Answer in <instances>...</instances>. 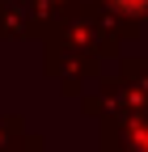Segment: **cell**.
<instances>
[{"label":"cell","mask_w":148,"mask_h":152,"mask_svg":"<svg viewBox=\"0 0 148 152\" xmlns=\"http://www.w3.org/2000/svg\"><path fill=\"white\" fill-rule=\"evenodd\" d=\"M114 4H119L123 13H144V9H148V0H114Z\"/></svg>","instance_id":"cell-1"}]
</instances>
